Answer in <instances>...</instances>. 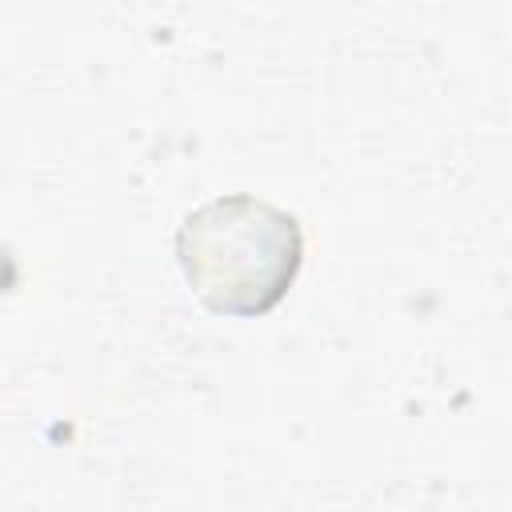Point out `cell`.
I'll use <instances>...</instances> for the list:
<instances>
[{
  "label": "cell",
  "mask_w": 512,
  "mask_h": 512,
  "mask_svg": "<svg viewBox=\"0 0 512 512\" xmlns=\"http://www.w3.org/2000/svg\"><path fill=\"white\" fill-rule=\"evenodd\" d=\"M304 224L256 192H220L188 208L172 252L184 284L224 316L272 312L304 268Z\"/></svg>",
  "instance_id": "6da1fadb"
}]
</instances>
